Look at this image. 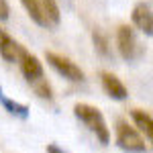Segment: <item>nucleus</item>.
Segmentation results:
<instances>
[{
	"instance_id": "nucleus-13",
	"label": "nucleus",
	"mask_w": 153,
	"mask_h": 153,
	"mask_svg": "<svg viewBox=\"0 0 153 153\" xmlns=\"http://www.w3.org/2000/svg\"><path fill=\"white\" fill-rule=\"evenodd\" d=\"M92 41H94L96 51H98L102 57H108V55H110V43H108V37H106L100 29H94V31H92Z\"/></svg>"
},
{
	"instance_id": "nucleus-12",
	"label": "nucleus",
	"mask_w": 153,
	"mask_h": 153,
	"mask_svg": "<svg viewBox=\"0 0 153 153\" xmlns=\"http://www.w3.org/2000/svg\"><path fill=\"white\" fill-rule=\"evenodd\" d=\"M21 4L25 6L27 14H29L39 27H47L45 19H43V14H41V8H39V0H21Z\"/></svg>"
},
{
	"instance_id": "nucleus-9",
	"label": "nucleus",
	"mask_w": 153,
	"mask_h": 153,
	"mask_svg": "<svg viewBox=\"0 0 153 153\" xmlns=\"http://www.w3.org/2000/svg\"><path fill=\"white\" fill-rule=\"evenodd\" d=\"M131 118H133L137 131L147 137V141H151L153 139V118H151V114L141 110V108H135V110H131Z\"/></svg>"
},
{
	"instance_id": "nucleus-2",
	"label": "nucleus",
	"mask_w": 153,
	"mask_h": 153,
	"mask_svg": "<svg viewBox=\"0 0 153 153\" xmlns=\"http://www.w3.org/2000/svg\"><path fill=\"white\" fill-rule=\"evenodd\" d=\"M117 145L127 153H149V145L145 143L141 133L125 120L117 123Z\"/></svg>"
},
{
	"instance_id": "nucleus-16",
	"label": "nucleus",
	"mask_w": 153,
	"mask_h": 153,
	"mask_svg": "<svg viewBox=\"0 0 153 153\" xmlns=\"http://www.w3.org/2000/svg\"><path fill=\"white\" fill-rule=\"evenodd\" d=\"M47 153H68V151H63L59 145H55V143H49L47 145Z\"/></svg>"
},
{
	"instance_id": "nucleus-15",
	"label": "nucleus",
	"mask_w": 153,
	"mask_h": 153,
	"mask_svg": "<svg viewBox=\"0 0 153 153\" xmlns=\"http://www.w3.org/2000/svg\"><path fill=\"white\" fill-rule=\"evenodd\" d=\"M10 19V6L6 0H0V23H6Z\"/></svg>"
},
{
	"instance_id": "nucleus-10",
	"label": "nucleus",
	"mask_w": 153,
	"mask_h": 153,
	"mask_svg": "<svg viewBox=\"0 0 153 153\" xmlns=\"http://www.w3.org/2000/svg\"><path fill=\"white\" fill-rule=\"evenodd\" d=\"M39 8H41V14H43L47 27H57L59 21H61L57 0H39Z\"/></svg>"
},
{
	"instance_id": "nucleus-6",
	"label": "nucleus",
	"mask_w": 153,
	"mask_h": 153,
	"mask_svg": "<svg viewBox=\"0 0 153 153\" xmlns=\"http://www.w3.org/2000/svg\"><path fill=\"white\" fill-rule=\"evenodd\" d=\"M131 21L133 25L143 31L147 37L153 35V8L149 0H139L135 6H133V12H131Z\"/></svg>"
},
{
	"instance_id": "nucleus-5",
	"label": "nucleus",
	"mask_w": 153,
	"mask_h": 153,
	"mask_svg": "<svg viewBox=\"0 0 153 153\" xmlns=\"http://www.w3.org/2000/svg\"><path fill=\"white\" fill-rule=\"evenodd\" d=\"M16 63L21 65V71H23L25 80H27L29 84H35V82H39V80H43V63L39 61L37 55L29 53L25 47L21 49Z\"/></svg>"
},
{
	"instance_id": "nucleus-4",
	"label": "nucleus",
	"mask_w": 153,
	"mask_h": 153,
	"mask_svg": "<svg viewBox=\"0 0 153 153\" xmlns=\"http://www.w3.org/2000/svg\"><path fill=\"white\" fill-rule=\"evenodd\" d=\"M45 59H47L49 65L57 71L59 76H63L65 80H70V82H82L84 80V70L80 65H76L70 57H63V55H59V53L47 51V53H45Z\"/></svg>"
},
{
	"instance_id": "nucleus-8",
	"label": "nucleus",
	"mask_w": 153,
	"mask_h": 153,
	"mask_svg": "<svg viewBox=\"0 0 153 153\" xmlns=\"http://www.w3.org/2000/svg\"><path fill=\"white\" fill-rule=\"evenodd\" d=\"M21 49H23V45H21L19 41H14V39H12V37L0 27V55L4 57V61L14 63V61L19 59Z\"/></svg>"
},
{
	"instance_id": "nucleus-7",
	"label": "nucleus",
	"mask_w": 153,
	"mask_h": 153,
	"mask_svg": "<svg viewBox=\"0 0 153 153\" xmlns=\"http://www.w3.org/2000/svg\"><path fill=\"white\" fill-rule=\"evenodd\" d=\"M100 82H102V88H104V92L110 98H114V100H125L127 96H129V90H127V86L118 80L114 74H110V71H104L102 76H100Z\"/></svg>"
},
{
	"instance_id": "nucleus-14",
	"label": "nucleus",
	"mask_w": 153,
	"mask_h": 153,
	"mask_svg": "<svg viewBox=\"0 0 153 153\" xmlns=\"http://www.w3.org/2000/svg\"><path fill=\"white\" fill-rule=\"evenodd\" d=\"M33 88H35V92L41 98H47V100H51L53 98V94H51V86H49L45 80H39V82H35V84H31Z\"/></svg>"
},
{
	"instance_id": "nucleus-11",
	"label": "nucleus",
	"mask_w": 153,
	"mask_h": 153,
	"mask_svg": "<svg viewBox=\"0 0 153 153\" xmlns=\"http://www.w3.org/2000/svg\"><path fill=\"white\" fill-rule=\"evenodd\" d=\"M0 104L4 106V110H8V112L14 114V117L23 118V120L29 118V106L21 104V102H16V100H12V98H8V96L2 92V88H0Z\"/></svg>"
},
{
	"instance_id": "nucleus-1",
	"label": "nucleus",
	"mask_w": 153,
	"mask_h": 153,
	"mask_svg": "<svg viewBox=\"0 0 153 153\" xmlns=\"http://www.w3.org/2000/svg\"><path fill=\"white\" fill-rule=\"evenodd\" d=\"M74 114H76V118L80 123H84L88 127V131L94 133L96 139L102 143V145H108L110 143V131H108V125H106V118L96 106L80 102V104L74 106Z\"/></svg>"
},
{
	"instance_id": "nucleus-3",
	"label": "nucleus",
	"mask_w": 153,
	"mask_h": 153,
	"mask_svg": "<svg viewBox=\"0 0 153 153\" xmlns=\"http://www.w3.org/2000/svg\"><path fill=\"white\" fill-rule=\"evenodd\" d=\"M117 47L120 57L127 59V61H135V59L141 55V45L137 41L135 35V29L129 25H120L117 29Z\"/></svg>"
}]
</instances>
